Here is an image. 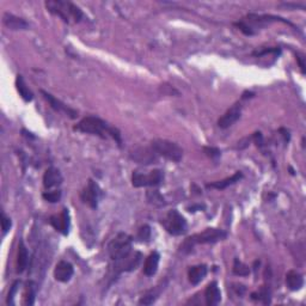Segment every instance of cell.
I'll use <instances>...</instances> for the list:
<instances>
[{
    "label": "cell",
    "mask_w": 306,
    "mask_h": 306,
    "mask_svg": "<svg viewBox=\"0 0 306 306\" xmlns=\"http://www.w3.org/2000/svg\"><path fill=\"white\" fill-rule=\"evenodd\" d=\"M74 130L82 133L92 134V135H98L101 138L107 139L108 136H111L115 141L121 146L122 139H121V133L117 128L109 126L106 121L101 120L99 117L87 116L83 119L79 123L74 127Z\"/></svg>",
    "instance_id": "cell-1"
},
{
    "label": "cell",
    "mask_w": 306,
    "mask_h": 306,
    "mask_svg": "<svg viewBox=\"0 0 306 306\" xmlns=\"http://www.w3.org/2000/svg\"><path fill=\"white\" fill-rule=\"evenodd\" d=\"M45 7L50 13L59 16L65 23H79L84 18L82 10L71 1L49 0L45 1Z\"/></svg>",
    "instance_id": "cell-2"
},
{
    "label": "cell",
    "mask_w": 306,
    "mask_h": 306,
    "mask_svg": "<svg viewBox=\"0 0 306 306\" xmlns=\"http://www.w3.org/2000/svg\"><path fill=\"white\" fill-rule=\"evenodd\" d=\"M227 237V233L220 229H206L202 232L188 237L183 243L179 245V251L182 254H189L197 244L217 243L219 240H224Z\"/></svg>",
    "instance_id": "cell-3"
},
{
    "label": "cell",
    "mask_w": 306,
    "mask_h": 306,
    "mask_svg": "<svg viewBox=\"0 0 306 306\" xmlns=\"http://www.w3.org/2000/svg\"><path fill=\"white\" fill-rule=\"evenodd\" d=\"M151 149L157 155H162L165 159L171 162H181L183 157V150L176 142L166 140V139H154L151 141Z\"/></svg>",
    "instance_id": "cell-4"
},
{
    "label": "cell",
    "mask_w": 306,
    "mask_h": 306,
    "mask_svg": "<svg viewBox=\"0 0 306 306\" xmlns=\"http://www.w3.org/2000/svg\"><path fill=\"white\" fill-rule=\"evenodd\" d=\"M133 240L127 233L121 232L108 244V254L112 261H120L131 255Z\"/></svg>",
    "instance_id": "cell-5"
},
{
    "label": "cell",
    "mask_w": 306,
    "mask_h": 306,
    "mask_svg": "<svg viewBox=\"0 0 306 306\" xmlns=\"http://www.w3.org/2000/svg\"><path fill=\"white\" fill-rule=\"evenodd\" d=\"M162 225L173 236H181L187 232L186 219L176 209H173L166 214L165 218L162 220Z\"/></svg>",
    "instance_id": "cell-6"
},
{
    "label": "cell",
    "mask_w": 306,
    "mask_h": 306,
    "mask_svg": "<svg viewBox=\"0 0 306 306\" xmlns=\"http://www.w3.org/2000/svg\"><path fill=\"white\" fill-rule=\"evenodd\" d=\"M164 179V173L162 170H152L149 174L134 171L131 175V184L135 188L154 187L162 183Z\"/></svg>",
    "instance_id": "cell-7"
},
{
    "label": "cell",
    "mask_w": 306,
    "mask_h": 306,
    "mask_svg": "<svg viewBox=\"0 0 306 306\" xmlns=\"http://www.w3.org/2000/svg\"><path fill=\"white\" fill-rule=\"evenodd\" d=\"M99 197H101V189H99L98 184L93 182L92 179H88L87 187L83 189L80 193V198L85 205H87L91 208H97Z\"/></svg>",
    "instance_id": "cell-8"
},
{
    "label": "cell",
    "mask_w": 306,
    "mask_h": 306,
    "mask_svg": "<svg viewBox=\"0 0 306 306\" xmlns=\"http://www.w3.org/2000/svg\"><path fill=\"white\" fill-rule=\"evenodd\" d=\"M41 93L44 97L45 101L50 104V107H52L54 110H56L58 112H61V114L66 115V116L71 117V119H76V117L78 116V111H76L74 109L69 108V107H67L65 103H63V102L60 101V99L55 98L54 96L48 93L47 91L41 90Z\"/></svg>",
    "instance_id": "cell-9"
},
{
    "label": "cell",
    "mask_w": 306,
    "mask_h": 306,
    "mask_svg": "<svg viewBox=\"0 0 306 306\" xmlns=\"http://www.w3.org/2000/svg\"><path fill=\"white\" fill-rule=\"evenodd\" d=\"M240 115H241V104L240 102H237L235 106L231 107V108L220 117L218 121V126L220 128H222V130L229 128L233 125V123H236L240 119Z\"/></svg>",
    "instance_id": "cell-10"
},
{
    "label": "cell",
    "mask_w": 306,
    "mask_h": 306,
    "mask_svg": "<svg viewBox=\"0 0 306 306\" xmlns=\"http://www.w3.org/2000/svg\"><path fill=\"white\" fill-rule=\"evenodd\" d=\"M141 254L140 252H134V255H128L125 259L120 260V261H115V272L122 273V272H131V270L136 269L141 262Z\"/></svg>",
    "instance_id": "cell-11"
},
{
    "label": "cell",
    "mask_w": 306,
    "mask_h": 306,
    "mask_svg": "<svg viewBox=\"0 0 306 306\" xmlns=\"http://www.w3.org/2000/svg\"><path fill=\"white\" fill-rule=\"evenodd\" d=\"M49 224L52 225V226L54 227L58 232L63 233V235H65V236L68 235L69 225H71V221H69L68 209L64 208L63 212H61V214L50 217Z\"/></svg>",
    "instance_id": "cell-12"
},
{
    "label": "cell",
    "mask_w": 306,
    "mask_h": 306,
    "mask_svg": "<svg viewBox=\"0 0 306 306\" xmlns=\"http://www.w3.org/2000/svg\"><path fill=\"white\" fill-rule=\"evenodd\" d=\"M73 265L67 261H60L54 269V278L59 283H67L73 276Z\"/></svg>",
    "instance_id": "cell-13"
},
{
    "label": "cell",
    "mask_w": 306,
    "mask_h": 306,
    "mask_svg": "<svg viewBox=\"0 0 306 306\" xmlns=\"http://www.w3.org/2000/svg\"><path fill=\"white\" fill-rule=\"evenodd\" d=\"M131 158L139 164H152L157 158V154L152 149H135L133 152H131Z\"/></svg>",
    "instance_id": "cell-14"
},
{
    "label": "cell",
    "mask_w": 306,
    "mask_h": 306,
    "mask_svg": "<svg viewBox=\"0 0 306 306\" xmlns=\"http://www.w3.org/2000/svg\"><path fill=\"white\" fill-rule=\"evenodd\" d=\"M2 23L6 28H9L10 30H28L29 24L28 22L23 20V18L17 17V16L12 15V13L6 12L2 17Z\"/></svg>",
    "instance_id": "cell-15"
},
{
    "label": "cell",
    "mask_w": 306,
    "mask_h": 306,
    "mask_svg": "<svg viewBox=\"0 0 306 306\" xmlns=\"http://www.w3.org/2000/svg\"><path fill=\"white\" fill-rule=\"evenodd\" d=\"M64 178L61 173L56 168H49L45 170L44 175V186L45 189H52V188L59 187L63 183Z\"/></svg>",
    "instance_id": "cell-16"
},
{
    "label": "cell",
    "mask_w": 306,
    "mask_h": 306,
    "mask_svg": "<svg viewBox=\"0 0 306 306\" xmlns=\"http://www.w3.org/2000/svg\"><path fill=\"white\" fill-rule=\"evenodd\" d=\"M205 299L206 304L208 306L218 305L221 300V292H220L218 284L216 281H212L211 284H207L205 291Z\"/></svg>",
    "instance_id": "cell-17"
},
{
    "label": "cell",
    "mask_w": 306,
    "mask_h": 306,
    "mask_svg": "<svg viewBox=\"0 0 306 306\" xmlns=\"http://www.w3.org/2000/svg\"><path fill=\"white\" fill-rule=\"evenodd\" d=\"M207 275V267L205 264L193 265L188 270V279L192 284H198Z\"/></svg>",
    "instance_id": "cell-18"
},
{
    "label": "cell",
    "mask_w": 306,
    "mask_h": 306,
    "mask_svg": "<svg viewBox=\"0 0 306 306\" xmlns=\"http://www.w3.org/2000/svg\"><path fill=\"white\" fill-rule=\"evenodd\" d=\"M160 255L157 251H153L147 256L146 261L144 264V274L146 276H153L158 270V265H159Z\"/></svg>",
    "instance_id": "cell-19"
},
{
    "label": "cell",
    "mask_w": 306,
    "mask_h": 306,
    "mask_svg": "<svg viewBox=\"0 0 306 306\" xmlns=\"http://www.w3.org/2000/svg\"><path fill=\"white\" fill-rule=\"evenodd\" d=\"M286 284L291 291H299L304 286V278L300 273L291 270L286 275Z\"/></svg>",
    "instance_id": "cell-20"
},
{
    "label": "cell",
    "mask_w": 306,
    "mask_h": 306,
    "mask_svg": "<svg viewBox=\"0 0 306 306\" xmlns=\"http://www.w3.org/2000/svg\"><path fill=\"white\" fill-rule=\"evenodd\" d=\"M243 178V174L240 171H237V173L233 174L231 177H227V178L221 179V181H217L213 182V183H209L207 184V188H214V189H218V190H222L225 188L232 186V184L237 183L240 182V179Z\"/></svg>",
    "instance_id": "cell-21"
},
{
    "label": "cell",
    "mask_w": 306,
    "mask_h": 306,
    "mask_svg": "<svg viewBox=\"0 0 306 306\" xmlns=\"http://www.w3.org/2000/svg\"><path fill=\"white\" fill-rule=\"evenodd\" d=\"M29 263V254L24 241L21 240L18 245V254H17V272L23 273L26 269Z\"/></svg>",
    "instance_id": "cell-22"
},
{
    "label": "cell",
    "mask_w": 306,
    "mask_h": 306,
    "mask_svg": "<svg viewBox=\"0 0 306 306\" xmlns=\"http://www.w3.org/2000/svg\"><path fill=\"white\" fill-rule=\"evenodd\" d=\"M16 88H17V91L20 92L21 97H22L24 101L25 102L33 101V98H34L33 92H31V91L29 90V87H26L25 82H24L23 77L21 76V74H18L17 78H16Z\"/></svg>",
    "instance_id": "cell-23"
},
{
    "label": "cell",
    "mask_w": 306,
    "mask_h": 306,
    "mask_svg": "<svg viewBox=\"0 0 306 306\" xmlns=\"http://www.w3.org/2000/svg\"><path fill=\"white\" fill-rule=\"evenodd\" d=\"M146 198L149 203H151L154 207H163L166 205L164 197H162V194L158 190H149L146 193Z\"/></svg>",
    "instance_id": "cell-24"
},
{
    "label": "cell",
    "mask_w": 306,
    "mask_h": 306,
    "mask_svg": "<svg viewBox=\"0 0 306 306\" xmlns=\"http://www.w3.org/2000/svg\"><path fill=\"white\" fill-rule=\"evenodd\" d=\"M159 293H160L159 289H157V288L151 289V291L147 292V293L141 298L140 302H139V304L140 305H151V304H153V303L155 302V299L158 298V295H159Z\"/></svg>",
    "instance_id": "cell-25"
},
{
    "label": "cell",
    "mask_w": 306,
    "mask_h": 306,
    "mask_svg": "<svg viewBox=\"0 0 306 306\" xmlns=\"http://www.w3.org/2000/svg\"><path fill=\"white\" fill-rule=\"evenodd\" d=\"M233 273H235L236 275L246 276L250 274V268H249L246 264H244L243 262H240V260L236 259L235 264H233Z\"/></svg>",
    "instance_id": "cell-26"
},
{
    "label": "cell",
    "mask_w": 306,
    "mask_h": 306,
    "mask_svg": "<svg viewBox=\"0 0 306 306\" xmlns=\"http://www.w3.org/2000/svg\"><path fill=\"white\" fill-rule=\"evenodd\" d=\"M136 238H138L140 241H145V243L150 241V240H151V227H150L149 225H144V226H141L138 231V236H136Z\"/></svg>",
    "instance_id": "cell-27"
},
{
    "label": "cell",
    "mask_w": 306,
    "mask_h": 306,
    "mask_svg": "<svg viewBox=\"0 0 306 306\" xmlns=\"http://www.w3.org/2000/svg\"><path fill=\"white\" fill-rule=\"evenodd\" d=\"M35 295H36V286L33 281L28 283V288H26V304L33 305L35 303Z\"/></svg>",
    "instance_id": "cell-28"
},
{
    "label": "cell",
    "mask_w": 306,
    "mask_h": 306,
    "mask_svg": "<svg viewBox=\"0 0 306 306\" xmlns=\"http://www.w3.org/2000/svg\"><path fill=\"white\" fill-rule=\"evenodd\" d=\"M44 198L45 201H48V202H52V203H55L58 202V201H60L61 198V192L60 190H54V192H45L44 193Z\"/></svg>",
    "instance_id": "cell-29"
},
{
    "label": "cell",
    "mask_w": 306,
    "mask_h": 306,
    "mask_svg": "<svg viewBox=\"0 0 306 306\" xmlns=\"http://www.w3.org/2000/svg\"><path fill=\"white\" fill-rule=\"evenodd\" d=\"M20 284H21L20 281H15V283H13V284L11 286V288H10L9 295H7V300H6V303L9 305L13 304V298H15L16 293H17L18 287H20Z\"/></svg>",
    "instance_id": "cell-30"
},
{
    "label": "cell",
    "mask_w": 306,
    "mask_h": 306,
    "mask_svg": "<svg viewBox=\"0 0 306 306\" xmlns=\"http://www.w3.org/2000/svg\"><path fill=\"white\" fill-rule=\"evenodd\" d=\"M11 226H12L11 219H10L9 217H6L4 213H2V216H1V229H2V233H4V235H6V233L9 232V230L11 229Z\"/></svg>",
    "instance_id": "cell-31"
},
{
    "label": "cell",
    "mask_w": 306,
    "mask_h": 306,
    "mask_svg": "<svg viewBox=\"0 0 306 306\" xmlns=\"http://www.w3.org/2000/svg\"><path fill=\"white\" fill-rule=\"evenodd\" d=\"M203 151H205L206 154L211 158H218L220 157V153H221L218 149H216V147H203Z\"/></svg>",
    "instance_id": "cell-32"
},
{
    "label": "cell",
    "mask_w": 306,
    "mask_h": 306,
    "mask_svg": "<svg viewBox=\"0 0 306 306\" xmlns=\"http://www.w3.org/2000/svg\"><path fill=\"white\" fill-rule=\"evenodd\" d=\"M235 25L238 26V28H240V30L241 31V33H244L245 35H249V36H251V35H254V31H252L251 29L249 28L248 25H246L245 23H243V22L236 23Z\"/></svg>",
    "instance_id": "cell-33"
},
{
    "label": "cell",
    "mask_w": 306,
    "mask_h": 306,
    "mask_svg": "<svg viewBox=\"0 0 306 306\" xmlns=\"http://www.w3.org/2000/svg\"><path fill=\"white\" fill-rule=\"evenodd\" d=\"M270 53H275V54H280L281 50L279 48H269V49H264L262 52H255L254 55L255 56H262V55H267L270 54Z\"/></svg>",
    "instance_id": "cell-34"
},
{
    "label": "cell",
    "mask_w": 306,
    "mask_h": 306,
    "mask_svg": "<svg viewBox=\"0 0 306 306\" xmlns=\"http://www.w3.org/2000/svg\"><path fill=\"white\" fill-rule=\"evenodd\" d=\"M252 139H254V141L256 142L257 146H262V145H263V138H262V134L260 133V131H257V133H255L254 135H252Z\"/></svg>",
    "instance_id": "cell-35"
},
{
    "label": "cell",
    "mask_w": 306,
    "mask_h": 306,
    "mask_svg": "<svg viewBox=\"0 0 306 306\" xmlns=\"http://www.w3.org/2000/svg\"><path fill=\"white\" fill-rule=\"evenodd\" d=\"M297 61L298 64H299V67L300 69H302V73L305 74V63H304V56L297 54Z\"/></svg>",
    "instance_id": "cell-36"
},
{
    "label": "cell",
    "mask_w": 306,
    "mask_h": 306,
    "mask_svg": "<svg viewBox=\"0 0 306 306\" xmlns=\"http://www.w3.org/2000/svg\"><path fill=\"white\" fill-rule=\"evenodd\" d=\"M280 131H281V133H284L283 135H284V141H288V140H289V133H288V131H286V130H284V128H281Z\"/></svg>",
    "instance_id": "cell-37"
},
{
    "label": "cell",
    "mask_w": 306,
    "mask_h": 306,
    "mask_svg": "<svg viewBox=\"0 0 306 306\" xmlns=\"http://www.w3.org/2000/svg\"><path fill=\"white\" fill-rule=\"evenodd\" d=\"M202 208H205V206H193V207H189L188 208V211L189 212H195V209H202Z\"/></svg>",
    "instance_id": "cell-38"
}]
</instances>
